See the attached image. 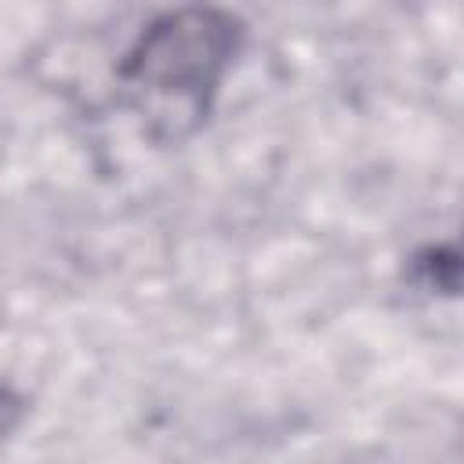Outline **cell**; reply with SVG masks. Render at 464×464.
Returning <instances> with one entry per match:
<instances>
[{"instance_id":"cell-1","label":"cell","mask_w":464,"mask_h":464,"mask_svg":"<svg viewBox=\"0 0 464 464\" xmlns=\"http://www.w3.org/2000/svg\"><path fill=\"white\" fill-rule=\"evenodd\" d=\"M239 44L243 22L221 7H178L152 18L120 65L127 102L149 134L160 141L192 134Z\"/></svg>"},{"instance_id":"cell-2","label":"cell","mask_w":464,"mask_h":464,"mask_svg":"<svg viewBox=\"0 0 464 464\" xmlns=\"http://www.w3.org/2000/svg\"><path fill=\"white\" fill-rule=\"evenodd\" d=\"M410 276L431 294H464V228L446 243H431L410 257Z\"/></svg>"}]
</instances>
